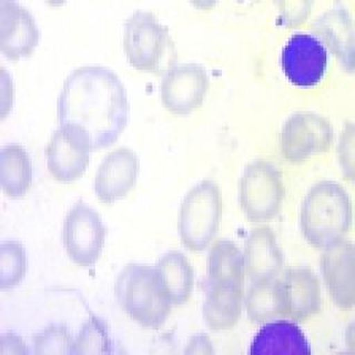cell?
I'll list each match as a JSON object with an SVG mask.
<instances>
[{"instance_id":"16","label":"cell","mask_w":355,"mask_h":355,"mask_svg":"<svg viewBox=\"0 0 355 355\" xmlns=\"http://www.w3.org/2000/svg\"><path fill=\"white\" fill-rule=\"evenodd\" d=\"M243 257L245 275L252 283L275 279L283 268L282 251L269 227H258L250 233Z\"/></svg>"},{"instance_id":"15","label":"cell","mask_w":355,"mask_h":355,"mask_svg":"<svg viewBox=\"0 0 355 355\" xmlns=\"http://www.w3.org/2000/svg\"><path fill=\"white\" fill-rule=\"evenodd\" d=\"M92 151L83 140L60 127L48 144V170L57 180L72 182L86 171Z\"/></svg>"},{"instance_id":"14","label":"cell","mask_w":355,"mask_h":355,"mask_svg":"<svg viewBox=\"0 0 355 355\" xmlns=\"http://www.w3.org/2000/svg\"><path fill=\"white\" fill-rule=\"evenodd\" d=\"M139 168L138 157L131 150L121 148L109 153L94 179V193L98 199L111 205L125 198L136 184Z\"/></svg>"},{"instance_id":"8","label":"cell","mask_w":355,"mask_h":355,"mask_svg":"<svg viewBox=\"0 0 355 355\" xmlns=\"http://www.w3.org/2000/svg\"><path fill=\"white\" fill-rule=\"evenodd\" d=\"M62 239L69 258L78 266L89 268L103 252L105 227L99 214L80 201L67 214Z\"/></svg>"},{"instance_id":"13","label":"cell","mask_w":355,"mask_h":355,"mask_svg":"<svg viewBox=\"0 0 355 355\" xmlns=\"http://www.w3.org/2000/svg\"><path fill=\"white\" fill-rule=\"evenodd\" d=\"M312 31L347 73L355 72V22L347 9L334 7L313 22Z\"/></svg>"},{"instance_id":"17","label":"cell","mask_w":355,"mask_h":355,"mask_svg":"<svg viewBox=\"0 0 355 355\" xmlns=\"http://www.w3.org/2000/svg\"><path fill=\"white\" fill-rule=\"evenodd\" d=\"M286 315L295 322L310 319L321 308V286L313 272L306 268H294L284 277Z\"/></svg>"},{"instance_id":"10","label":"cell","mask_w":355,"mask_h":355,"mask_svg":"<svg viewBox=\"0 0 355 355\" xmlns=\"http://www.w3.org/2000/svg\"><path fill=\"white\" fill-rule=\"evenodd\" d=\"M209 83L208 72L201 64L171 66L161 83L162 105L175 116L190 114L202 105Z\"/></svg>"},{"instance_id":"28","label":"cell","mask_w":355,"mask_h":355,"mask_svg":"<svg viewBox=\"0 0 355 355\" xmlns=\"http://www.w3.org/2000/svg\"><path fill=\"white\" fill-rule=\"evenodd\" d=\"M277 19L288 29L302 26L311 15L312 0H275Z\"/></svg>"},{"instance_id":"20","label":"cell","mask_w":355,"mask_h":355,"mask_svg":"<svg viewBox=\"0 0 355 355\" xmlns=\"http://www.w3.org/2000/svg\"><path fill=\"white\" fill-rule=\"evenodd\" d=\"M248 316L254 323H266L286 315L284 282L275 279L252 283L245 297Z\"/></svg>"},{"instance_id":"24","label":"cell","mask_w":355,"mask_h":355,"mask_svg":"<svg viewBox=\"0 0 355 355\" xmlns=\"http://www.w3.org/2000/svg\"><path fill=\"white\" fill-rule=\"evenodd\" d=\"M112 352V341L108 325L105 320L92 316L83 324V329L73 341L72 354H110Z\"/></svg>"},{"instance_id":"30","label":"cell","mask_w":355,"mask_h":355,"mask_svg":"<svg viewBox=\"0 0 355 355\" xmlns=\"http://www.w3.org/2000/svg\"><path fill=\"white\" fill-rule=\"evenodd\" d=\"M184 352L187 354H212L214 351L208 336L205 334H198L190 338Z\"/></svg>"},{"instance_id":"3","label":"cell","mask_w":355,"mask_h":355,"mask_svg":"<svg viewBox=\"0 0 355 355\" xmlns=\"http://www.w3.org/2000/svg\"><path fill=\"white\" fill-rule=\"evenodd\" d=\"M114 291L125 313L142 327L159 329L170 315L171 300L157 268L128 264L116 279Z\"/></svg>"},{"instance_id":"27","label":"cell","mask_w":355,"mask_h":355,"mask_svg":"<svg viewBox=\"0 0 355 355\" xmlns=\"http://www.w3.org/2000/svg\"><path fill=\"white\" fill-rule=\"evenodd\" d=\"M338 166L342 175L355 184V123L347 122L342 129L338 144Z\"/></svg>"},{"instance_id":"6","label":"cell","mask_w":355,"mask_h":355,"mask_svg":"<svg viewBox=\"0 0 355 355\" xmlns=\"http://www.w3.org/2000/svg\"><path fill=\"white\" fill-rule=\"evenodd\" d=\"M284 197L282 173L275 164L259 159L245 166L239 187V199L248 219L254 222L273 219Z\"/></svg>"},{"instance_id":"21","label":"cell","mask_w":355,"mask_h":355,"mask_svg":"<svg viewBox=\"0 0 355 355\" xmlns=\"http://www.w3.org/2000/svg\"><path fill=\"white\" fill-rule=\"evenodd\" d=\"M33 182L31 158L19 144L6 146L0 153V184L11 198L24 197Z\"/></svg>"},{"instance_id":"19","label":"cell","mask_w":355,"mask_h":355,"mask_svg":"<svg viewBox=\"0 0 355 355\" xmlns=\"http://www.w3.org/2000/svg\"><path fill=\"white\" fill-rule=\"evenodd\" d=\"M242 286L209 284L203 303V319L214 331L229 330L236 324L242 311Z\"/></svg>"},{"instance_id":"29","label":"cell","mask_w":355,"mask_h":355,"mask_svg":"<svg viewBox=\"0 0 355 355\" xmlns=\"http://www.w3.org/2000/svg\"><path fill=\"white\" fill-rule=\"evenodd\" d=\"M27 353L25 342L15 333H6L0 338V355H25Z\"/></svg>"},{"instance_id":"9","label":"cell","mask_w":355,"mask_h":355,"mask_svg":"<svg viewBox=\"0 0 355 355\" xmlns=\"http://www.w3.org/2000/svg\"><path fill=\"white\" fill-rule=\"evenodd\" d=\"M281 68L288 83L299 88L314 87L324 77L327 53L318 37L297 33L281 51Z\"/></svg>"},{"instance_id":"25","label":"cell","mask_w":355,"mask_h":355,"mask_svg":"<svg viewBox=\"0 0 355 355\" xmlns=\"http://www.w3.org/2000/svg\"><path fill=\"white\" fill-rule=\"evenodd\" d=\"M27 271V254L19 242L7 241L0 247V288H15Z\"/></svg>"},{"instance_id":"23","label":"cell","mask_w":355,"mask_h":355,"mask_svg":"<svg viewBox=\"0 0 355 355\" xmlns=\"http://www.w3.org/2000/svg\"><path fill=\"white\" fill-rule=\"evenodd\" d=\"M157 270L172 304L186 303L193 290L194 275L184 254L179 251L166 253L159 260Z\"/></svg>"},{"instance_id":"31","label":"cell","mask_w":355,"mask_h":355,"mask_svg":"<svg viewBox=\"0 0 355 355\" xmlns=\"http://www.w3.org/2000/svg\"><path fill=\"white\" fill-rule=\"evenodd\" d=\"M345 344L349 352L355 353V321L345 331Z\"/></svg>"},{"instance_id":"4","label":"cell","mask_w":355,"mask_h":355,"mask_svg":"<svg viewBox=\"0 0 355 355\" xmlns=\"http://www.w3.org/2000/svg\"><path fill=\"white\" fill-rule=\"evenodd\" d=\"M222 198L219 187L203 180L187 193L179 214V234L187 249L201 251L208 247L219 229Z\"/></svg>"},{"instance_id":"22","label":"cell","mask_w":355,"mask_h":355,"mask_svg":"<svg viewBox=\"0 0 355 355\" xmlns=\"http://www.w3.org/2000/svg\"><path fill=\"white\" fill-rule=\"evenodd\" d=\"M207 271L209 284L242 286L245 275L243 254L233 242L218 241L209 252Z\"/></svg>"},{"instance_id":"2","label":"cell","mask_w":355,"mask_h":355,"mask_svg":"<svg viewBox=\"0 0 355 355\" xmlns=\"http://www.w3.org/2000/svg\"><path fill=\"white\" fill-rule=\"evenodd\" d=\"M353 220L352 202L345 189L334 181L315 183L303 200L300 223L314 248L324 249L342 240Z\"/></svg>"},{"instance_id":"33","label":"cell","mask_w":355,"mask_h":355,"mask_svg":"<svg viewBox=\"0 0 355 355\" xmlns=\"http://www.w3.org/2000/svg\"><path fill=\"white\" fill-rule=\"evenodd\" d=\"M67 1L68 0H46V3H49L53 7H60V6H64Z\"/></svg>"},{"instance_id":"32","label":"cell","mask_w":355,"mask_h":355,"mask_svg":"<svg viewBox=\"0 0 355 355\" xmlns=\"http://www.w3.org/2000/svg\"><path fill=\"white\" fill-rule=\"evenodd\" d=\"M189 1L199 10H210L219 3V0H189Z\"/></svg>"},{"instance_id":"26","label":"cell","mask_w":355,"mask_h":355,"mask_svg":"<svg viewBox=\"0 0 355 355\" xmlns=\"http://www.w3.org/2000/svg\"><path fill=\"white\" fill-rule=\"evenodd\" d=\"M73 341L67 327L50 325L33 338V352L37 355L72 354Z\"/></svg>"},{"instance_id":"1","label":"cell","mask_w":355,"mask_h":355,"mask_svg":"<svg viewBox=\"0 0 355 355\" xmlns=\"http://www.w3.org/2000/svg\"><path fill=\"white\" fill-rule=\"evenodd\" d=\"M57 109L60 127L92 150L114 144L129 116L125 87L105 67H81L72 71L64 81Z\"/></svg>"},{"instance_id":"5","label":"cell","mask_w":355,"mask_h":355,"mask_svg":"<svg viewBox=\"0 0 355 355\" xmlns=\"http://www.w3.org/2000/svg\"><path fill=\"white\" fill-rule=\"evenodd\" d=\"M123 48L129 64L140 71L159 73L172 51L169 31L149 11H137L127 20Z\"/></svg>"},{"instance_id":"11","label":"cell","mask_w":355,"mask_h":355,"mask_svg":"<svg viewBox=\"0 0 355 355\" xmlns=\"http://www.w3.org/2000/svg\"><path fill=\"white\" fill-rule=\"evenodd\" d=\"M321 270L334 304L342 310L355 306L354 244L342 239L324 248Z\"/></svg>"},{"instance_id":"12","label":"cell","mask_w":355,"mask_h":355,"mask_svg":"<svg viewBox=\"0 0 355 355\" xmlns=\"http://www.w3.org/2000/svg\"><path fill=\"white\" fill-rule=\"evenodd\" d=\"M38 26L16 0H0V50L9 60L29 57L38 46Z\"/></svg>"},{"instance_id":"7","label":"cell","mask_w":355,"mask_h":355,"mask_svg":"<svg viewBox=\"0 0 355 355\" xmlns=\"http://www.w3.org/2000/svg\"><path fill=\"white\" fill-rule=\"evenodd\" d=\"M333 129L324 116L309 111L297 112L288 116L280 135L283 158L292 164H301L314 155L330 149Z\"/></svg>"},{"instance_id":"18","label":"cell","mask_w":355,"mask_h":355,"mask_svg":"<svg viewBox=\"0 0 355 355\" xmlns=\"http://www.w3.org/2000/svg\"><path fill=\"white\" fill-rule=\"evenodd\" d=\"M251 354H310V344L297 324L270 322L261 329L251 345Z\"/></svg>"}]
</instances>
